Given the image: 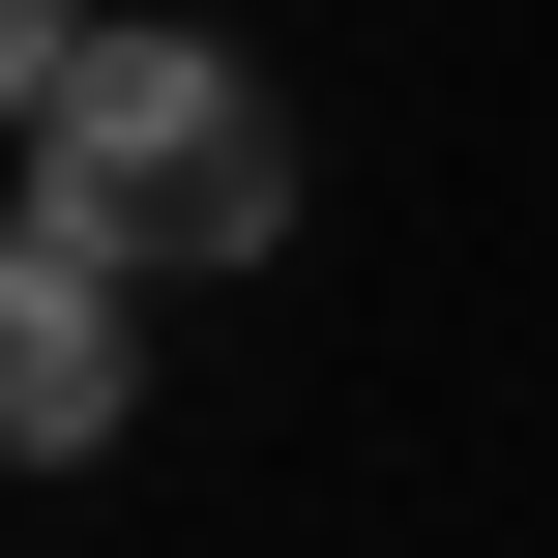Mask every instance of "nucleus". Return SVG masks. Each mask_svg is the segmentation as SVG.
<instances>
[{"instance_id": "obj_1", "label": "nucleus", "mask_w": 558, "mask_h": 558, "mask_svg": "<svg viewBox=\"0 0 558 558\" xmlns=\"http://www.w3.org/2000/svg\"><path fill=\"white\" fill-rule=\"evenodd\" d=\"M29 206L147 235V294H177V265H265V235H294V118L147 0V29H59V59H29Z\"/></svg>"}, {"instance_id": "obj_2", "label": "nucleus", "mask_w": 558, "mask_h": 558, "mask_svg": "<svg viewBox=\"0 0 558 558\" xmlns=\"http://www.w3.org/2000/svg\"><path fill=\"white\" fill-rule=\"evenodd\" d=\"M118 412H147V235L29 206V235H0V441H29V471H88Z\"/></svg>"}]
</instances>
